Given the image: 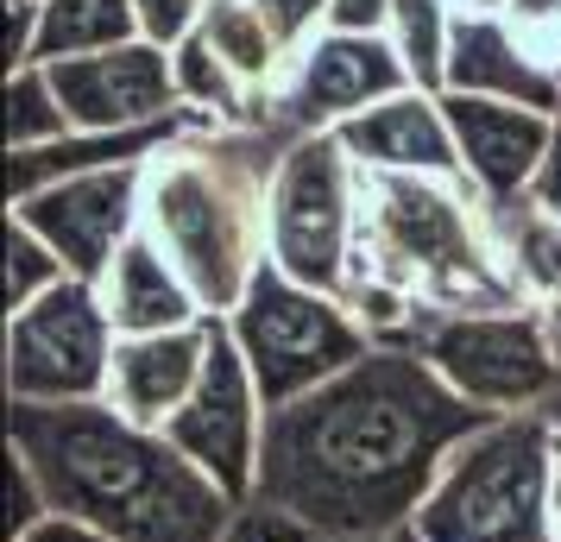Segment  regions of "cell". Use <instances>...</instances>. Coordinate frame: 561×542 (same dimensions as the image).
Masks as SVG:
<instances>
[{"mask_svg": "<svg viewBox=\"0 0 561 542\" xmlns=\"http://www.w3.org/2000/svg\"><path fill=\"white\" fill-rule=\"evenodd\" d=\"M228 542H309L297 523H284L278 511H265V505H247L240 511V523L228 530Z\"/></svg>", "mask_w": 561, "mask_h": 542, "instance_id": "cell-30", "label": "cell"}, {"mask_svg": "<svg viewBox=\"0 0 561 542\" xmlns=\"http://www.w3.org/2000/svg\"><path fill=\"white\" fill-rule=\"evenodd\" d=\"M45 70H51V89L77 132H146L183 114L171 51H158L146 38L95 57H64Z\"/></svg>", "mask_w": 561, "mask_h": 542, "instance_id": "cell-13", "label": "cell"}, {"mask_svg": "<svg viewBox=\"0 0 561 542\" xmlns=\"http://www.w3.org/2000/svg\"><path fill=\"white\" fill-rule=\"evenodd\" d=\"M139 38L133 0H38L26 64H64V57H95Z\"/></svg>", "mask_w": 561, "mask_h": 542, "instance_id": "cell-20", "label": "cell"}, {"mask_svg": "<svg viewBox=\"0 0 561 542\" xmlns=\"http://www.w3.org/2000/svg\"><path fill=\"white\" fill-rule=\"evenodd\" d=\"M309 542H379V537H309ZM398 542V537H391Z\"/></svg>", "mask_w": 561, "mask_h": 542, "instance_id": "cell-35", "label": "cell"}, {"mask_svg": "<svg viewBox=\"0 0 561 542\" xmlns=\"http://www.w3.org/2000/svg\"><path fill=\"white\" fill-rule=\"evenodd\" d=\"M549 416H556V423H561V404H556V411H549Z\"/></svg>", "mask_w": 561, "mask_h": 542, "instance_id": "cell-37", "label": "cell"}, {"mask_svg": "<svg viewBox=\"0 0 561 542\" xmlns=\"http://www.w3.org/2000/svg\"><path fill=\"white\" fill-rule=\"evenodd\" d=\"M416 354L480 416H524L561 404V335L536 310L423 315Z\"/></svg>", "mask_w": 561, "mask_h": 542, "instance_id": "cell-8", "label": "cell"}, {"mask_svg": "<svg viewBox=\"0 0 561 542\" xmlns=\"http://www.w3.org/2000/svg\"><path fill=\"white\" fill-rule=\"evenodd\" d=\"M448 127H455L460 171L485 208H511L530 196L542 158L556 146V114L517 102H485V95H442Z\"/></svg>", "mask_w": 561, "mask_h": 542, "instance_id": "cell-14", "label": "cell"}, {"mask_svg": "<svg viewBox=\"0 0 561 542\" xmlns=\"http://www.w3.org/2000/svg\"><path fill=\"white\" fill-rule=\"evenodd\" d=\"M556 77H561V70H556Z\"/></svg>", "mask_w": 561, "mask_h": 542, "instance_id": "cell-39", "label": "cell"}, {"mask_svg": "<svg viewBox=\"0 0 561 542\" xmlns=\"http://www.w3.org/2000/svg\"><path fill=\"white\" fill-rule=\"evenodd\" d=\"M208 360V322L196 328H171V335H121L114 366H107L102 404L114 416H127L139 429H171V416L190 404V391L203 379Z\"/></svg>", "mask_w": 561, "mask_h": 542, "instance_id": "cell-16", "label": "cell"}, {"mask_svg": "<svg viewBox=\"0 0 561 542\" xmlns=\"http://www.w3.org/2000/svg\"><path fill=\"white\" fill-rule=\"evenodd\" d=\"M485 416L416 347H373L329 385L265 416L259 498L304 537H404Z\"/></svg>", "mask_w": 561, "mask_h": 542, "instance_id": "cell-1", "label": "cell"}, {"mask_svg": "<svg viewBox=\"0 0 561 542\" xmlns=\"http://www.w3.org/2000/svg\"><path fill=\"white\" fill-rule=\"evenodd\" d=\"M455 7L448 0H391V45L404 57V70L416 77V89L448 82V45H455Z\"/></svg>", "mask_w": 561, "mask_h": 542, "instance_id": "cell-22", "label": "cell"}, {"mask_svg": "<svg viewBox=\"0 0 561 542\" xmlns=\"http://www.w3.org/2000/svg\"><path fill=\"white\" fill-rule=\"evenodd\" d=\"M203 7L208 0H133V13H139V38L158 45V51H178L183 38L203 26Z\"/></svg>", "mask_w": 561, "mask_h": 542, "instance_id": "cell-26", "label": "cell"}, {"mask_svg": "<svg viewBox=\"0 0 561 542\" xmlns=\"http://www.w3.org/2000/svg\"><path fill=\"white\" fill-rule=\"evenodd\" d=\"M290 127H221L190 114L158 158H146L139 233L178 265L208 315H233L265 265V208Z\"/></svg>", "mask_w": 561, "mask_h": 542, "instance_id": "cell-3", "label": "cell"}, {"mask_svg": "<svg viewBox=\"0 0 561 542\" xmlns=\"http://www.w3.org/2000/svg\"><path fill=\"white\" fill-rule=\"evenodd\" d=\"M442 95H485V102H517V107L561 114V77L517 45L505 13H460L455 20Z\"/></svg>", "mask_w": 561, "mask_h": 542, "instance_id": "cell-17", "label": "cell"}, {"mask_svg": "<svg viewBox=\"0 0 561 542\" xmlns=\"http://www.w3.org/2000/svg\"><path fill=\"white\" fill-rule=\"evenodd\" d=\"M341 38H391V0H329V26Z\"/></svg>", "mask_w": 561, "mask_h": 542, "instance_id": "cell-29", "label": "cell"}, {"mask_svg": "<svg viewBox=\"0 0 561 542\" xmlns=\"http://www.w3.org/2000/svg\"><path fill=\"white\" fill-rule=\"evenodd\" d=\"M7 315H20V310H32L38 297H51L64 278H70V265L38 240V233L20 221V215H7Z\"/></svg>", "mask_w": 561, "mask_h": 542, "instance_id": "cell-24", "label": "cell"}, {"mask_svg": "<svg viewBox=\"0 0 561 542\" xmlns=\"http://www.w3.org/2000/svg\"><path fill=\"white\" fill-rule=\"evenodd\" d=\"M265 416L272 411H265V397H259L240 347H233L228 322L208 315V360H203L196 391H190V404L164 429L171 448L190 466H203L233 505H253L259 498V454H265Z\"/></svg>", "mask_w": 561, "mask_h": 542, "instance_id": "cell-10", "label": "cell"}, {"mask_svg": "<svg viewBox=\"0 0 561 542\" xmlns=\"http://www.w3.org/2000/svg\"><path fill=\"white\" fill-rule=\"evenodd\" d=\"M114 347L121 335L102 310V290L64 278L32 310L7 315V335H0L7 404H102Z\"/></svg>", "mask_w": 561, "mask_h": 542, "instance_id": "cell-9", "label": "cell"}, {"mask_svg": "<svg viewBox=\"0 0 561 542\" xmlns=\"http://www.w3.org/2000/svg\"><path fill=\"white\" fill-rule=\"evenodd\" d=\"M259 13H265V26L278 32L284 51H304L316 32L329 26V0H253Z\"/></svg>", "mask_w": 561, "mask_h": 542, "instance_id": "cell-27", "label": "cell"}, {"mask_svg": "<svg viewBox=\"0 0 561 542\" xmlns=\"http://www.w3.org/2000/svg\"><path fill=\"white\" fill-rule=\"evenodd\" d=\"M524 203L561 221V114H556V146H549V158H542V171H536V183H530V196H524Z\"/></svg>", "mask_w": 561, "mask_h": 542, "instance_id": "cell-31", "label": "cell"}, {"mask_svg": "<svg viewBox=\"0 0 561 542\" xmlns=\"http://www.w3.org/2000/svg\"><path fill=\"white\" fill-rule=\"evenodd\" d=\"M385 278L410 290L423 315H485L524 310L511 285L492 208L473 183L448 177H373L359 196V258L354 278Z\"/></svg>", "mask_w": 561, "mask_h": 542, "instance_id": "cell-4", "label": "cell"}, {"mask_svg": "<svg viewBox=\"0 0 561 542\" xmlns=\"http://www.w3.org/2000/svg\"><path fill=\"white\" fill-rule=\"evenodd\" d=\"M398 542H410V537H398Z\"/></svg>", "mask_w": 561, "mask_h": 542, "instance_id": "cell-38", "label": "cell"}, {"mask_svg": "<svg viewBox=\"0 0 561 542\" xmlns=\"http://www.w3.org/2000/svg\"><path fill=\"white\" fill-rule=\"evenodd\" d=\"M505 26L517 32V45H524L536 64L561 70V0H511Z\"/></svg>", "mask_w": 561, "mask_h": 542, "instance_id": "cell-25", "label": "cell"}, {"mask_svg": "<svg viewBox=\"0 0 561 542\" xmlns=\"http://www.w3.org/2000/svg\"><path fill=\"white\" fill-rule=\"evenodd\" d=\"M359 196L366 171L347 158V146L334 132H297L272 177L265 258L284 278L341 297L359 258Z\"/></svg>", "mask_w": 561, "mask_h": 542, "instance_id": "cell-7", "label": "cell"}, {"mask_svg": "<svg viewBox=\"0 0 561 542\" xmlns=\"http://www.w3.org/2000/svg\"><path fill=\"white\" fill-rule=\"evenodd\" d=\"M70 114L57 102L51 70L45 64H20L7 70V152H45L57 139H70Z\"/></svg>", "mask_w": 561, "mask_h": 542, "instance_id": "cell-23", "label": "cell"}, {"mask_svg": "<svg viewBox=\"0 0 561 542\" xmlns=\"http://www.w3.org/2000/svg\"><path fill=\"white\" fill-rule=\"evenodd\" d=\"M7 454L32 466L51 511L82 517L114 542H228L247 511L183 461L171 436L107 404H7Z\"/></svg>", "mask_w": 561, "mask_h": 542, "instance_id": "cell-2", "label": "cell"}, {"mask_svg": "<svg viewBox=\"0 0 561 542\" xmlns=\"http://www.w3.org/2000/svg\"><path fill=\"white\" fill-rule=\"evenodd\" d=\"M334 139L347 146L359 171L373 177H448V183H467L460 171V152H455V127H448V107L435 89H404L391 102L366 107L354 120H341Z\"/></svg>", "mask_w": 561, "mask_h": 542, "instance_id": "cell-15", "label": "cell"}, {"mask_svg": "<svg viewBox=\"0 0 561 542\" xmlns=\"http://www.w3.org/2000/svg\"><path fill=\"white\" fill-rule=\"evenodd\" d=\"M492 228H499V253L524 310H536L561 335V221L530 203H511L492 208Z\"/></svg>", "mask_w": 561, "mask_h": 542, "instance_id": "cell-19", "label": "cell"}, {"mask_svg": "<svg viewBox=\"0 0 561 542\" xmlns=\"http://www.w3.org/2000/svg\"><path fill=\"white\" fill-rule=\"evenodd\" d=\"M51 517V498H45V486L32 480V466L20 461V454H7V542L26 537L32 523H45Z\"/></svg>", "mask_w": 561, "mask_h": 542, "instance_id": "cell-28", "label": "cell"}, {"mask_svg": "<svg viewBox=\"0 0 561 542\" xmlns=\"http://www.w3.org/2000/svg\"><path fill=\"white\" fill-rule=\"evenodd\" d=\"M139 203H146V164H107V171H77L32 189L7 203V215H20L70 265V278L102 285L114 253L139 233Z\"/></svg>", "mask_w": 561, "mask_h": 542, "instance_id": "cell-11", "label": "cell"}, {"mask_svg": "<svg viewBox=\"0 0 561 542\" xmlns=\"http://www.w3.org/2000/svg\"><path fill=\"white\" fill-rule=\"evenodd\" d=\"M448 7H455V13H505L511 0H448Z\"/></svg>", "mask_w": 561, "mask_h": 542, "instance_id": "cell-33", "label": "cell"}, {"mask_svg": "<svg viewBox=\"0 0 561 542\" xmlns=\"http://www.w3.org/2000/svg\"><path fill=\"white\" fill-rule=\"evenodd\" d=\"M95 290H102V310L114 322V335H171V328L208 322L203 297L190 290V278L158 253V240H146V233H133L114 253V265L102 272Z\"/></svg>", "mask_w": 561, "mask_h": 542, "instance_id": "cell-18", "label": "cell"}, {"mask_svg": "<svg viewBox=\"0 0 561 542\" xmlns=\"http://www.w3.org/2000/svg\"><path fill=\"white\" fill-rule=\"evenodd\" d=\"M549 523H556V542H561V448H556V492H549Z\"/></svg>", "mask_w": 561, "mask_h": 542, "instance_id": "cell-34", "label": "cell"}, {"mask_svg": "<svg viewBox=\"0 0 561 542\" xmlns=\"http://www.w3.org/2000/svg\"><path fill=\"white\" fill-rule=\"evenodd\" d=\"M404 89H416V77L404 70L391 38L316 32L304 51H290L272 102H278V120L290 132H334L341 120H354V114L391 102Z\"/></svg>", "mask_w": 561, "mask_h": 542, "instance_id": "cell-12", "label": "cell"}, {"mask_svg": "<svg viewBox=\"0 0 561 542\" xmlns=\"http://www.w3.org/2000/svg\"><path fill=\"white\" fill-rule=\"evenodd\" d=\"M13 542H114V537H102L95 523H82V517H70V511H51L45 523H32L26 537H13Z\"/></svg>", "mask_w": 561, "mask_h": 542, "instance_id": "cell-32", "label": "cell"}, {"mask_svg": "<svg viewBox=\"0 0 561 542\" xmlns=\"http://www.w3.org/2000/svg\"><path fill=\"white\" fill-rule=\"evenodd\" d=\"M196 32L208 38V51L240 77L247 95H272V89H278L290 51L278 45V32L265 26V13H259L253 0H208Z\"/></svg>", "mask_w": 561, "mask_h": 542, "instance_id": "cell-21", "label": "cell"}, {"mask_svg": "<svg viewBox=\"0 0 561 542\" xmlns=\"http://www.w3.org/2000/svg\"><path fill=\"white\" fill-rule=\"evenodd\" d=\"M7 7H38V0H7Z\"/></svg>", "mask_w": 561, "mask_h": 542, "instance_id": "cell-36", "label": "cell"}, {"mask_svg": "<svg viewBox=\"0 0 561 542\" xmlns=\"http://www.w3.org/2000/svg\"><path fill=\"white\" fill-rule=\"evenodd\" d=\"M561 423L549 411L485 416L460 441L442 480L430 486L410 542H556L549 492H556Z\"/></svg>", "mask_w": 561, "mask_h": 542, "instance_id": "cell-5", "label": "cell"}, {"mask_svg": "<svg viewBox=\"0 0 561 542\" xmlns=\"http://www.w3.org/2000/svg\"><path fill=\"white\" fill-rule=\"evenodd\" d=\"M221 322H228L233 347H240V360L253 372L265 411L297 404V397H309L316 385H329L334 372H347L354 360L373 354L366 328L354 322V310H347L341 297L284 278L272 258L253 272L247 297H240L233 315H221Z\"/></svg>", "mask_w": 561, "mask_h": 542, "instance_id": "cell-6", "label": "cell"}]
</instances>
